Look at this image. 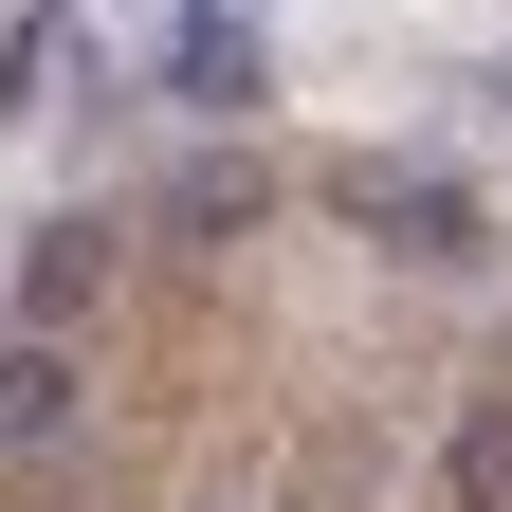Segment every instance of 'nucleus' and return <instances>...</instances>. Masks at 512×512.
Instances as JSON below:
<instances>
[{
  "label": "nucleus",
  "mask_w": 512,
  "mask_h": 512,
  "mask_svg": "<svg viewBox=\"0 0 512 512\" xmlns=\"http://www.w3.org/2000/svg\"><path fill=\"white\" fill-rule=\"evenodd\" d=\"M110 275H128V238H110V220H37V256H19V330H74Z\"/></svg>",
  "instance_id": "nucleus-1"
},
{
  "label": "nucleus",
  "mask_w": 512,
  "mask_h": 512,
  "mask_svg": "<svg viewBox=\"0 0 512 512\" xmlns=\"http://www.w3.org/2000/svg\"><path fill=\"white\" fill-rule=\"evenodd\" d=\"M256 220H275V165H256V147H202L165 183V238H256Z\"/></svg>",
  "instance_id": "nucleus-2"
},
{
  "label": "nucleus",
  "mask_w": 512,
  "mask_h": 512,
  "mask_svg": "<svg viewBox=\"0 0 512 512\" xmlns=\"http://www.w3.org/2000/svg\"><path fill=\"white\" fill-rule=\"evenodd\" d=\"M74 421V348L55 330H0V439H55Z\"/></svg>",
  "instance_id": "nucleus-3"
},
{
  "label": "nucleus",
  "mask_w": 512,
  "mask_h": 512,
  "mask_svg": "<svg viewBox=\"0 0 512 512\" xmlns=\"http://www.w3.org/2000/svg\"><path fill=\"white\" fill-rule=\"evenodd\" d=\"M366 220L403 238V256H476V202H458V183H366Z\"/></svg>",
  "instance_id": "nucleus-4"
},
{
  "label": "nucleus",
  "mask_w": 512,
  "mask_h": 512,
  "mask_svg": "<svg viewBox=\"0 0 512 512\" xmlns=\"http://www.w3.org/2000/svg\"><path fill=\"white\" fill-rule=\"evenodd\" d=\"M183 110H256V37L238 19H183Z\"/></svg>",
  "instance_id": "nucleus-5"
},
{
  "label": "nucleus",
  "mask_w": 512,
  "mask_h": 512,
  "mask_svg": "<svg viewBox=\"0 0 512 512\" xmlns=\"http://www.w3.org/2000/svg\"><path fill=\"white\" fill-rule=\"evenodd\" d=\"M439 476H458V512H512V384L458 421V458H439Z\"/></svg>",
  "instance_id": "nucleus-6"
},
{
  "label": "nucleus",
  "mask_w": 512,
  "mask_h": 512,
  "mask_svg": "<svg viewBox=\"0 0 512 512\" xmlns=\"http://www.w3.org/2000/svg\"><path fill=\"white\" fill-rule=\"evenodd\" d=\"M202 512H293V494H275V476H238V494H202Z\"/></svg>",
  "instance_id": "nucleus-7"
}]
</instances>
